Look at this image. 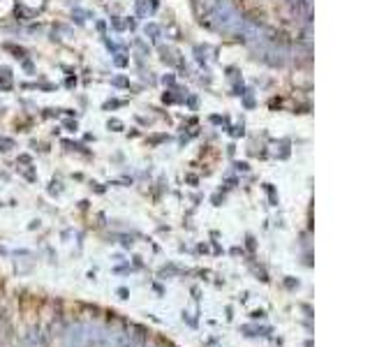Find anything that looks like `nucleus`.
<instances>
[{
    "label": "nucleus",
    "instance_id": "423d86ee",
    "mask_svg": "<svg viewBox=\"0 0 370 347\" xmlns=\"http://www.w3.org/2000/svg\"><path fill=\"white\" fill-rule=\"evenodd\" d=\"M114 63H116V65H118V67H125V65H127V58L118 56V58H114Z\"/></svg>",
    "mask_w": 370,
    "mask_h": 347
},
{
    "label": "nucleus",
    "instance_id": "f8f14e48",
    "mask_svg": "<svg viewBox=\"0 0 370 347\" xmlns=\"http://www.w3.org/2000/svg\"><path fill=\"white\" fill-rule=\"evenodd\" d=\"M0 88H10V84H7V81H0Z\"/></svg>",
    "mask_w": 370,
    "mask_h": 347
},
{
    "label": "nucleus",
    "instance_id": "7ed1b4c3",
    "mask_svg": "<svg viewBox=\"0 0 370 347\" xmlns=\"http://www.w3.org/2000/svg\"><path fill=\"white\" fill-rule=\"evenodd\" d=\"M291 5L296 7V10H301V12H310V5H313V0H291Z\"/></svg>",
    "mask_w": 370,
    "mask_h": 347
},
{
    "label": "nucleus",
    "instance_id": "20e7f679",
    "mask_svg": "<svg viewBox=\"0 0 370 347\" xmlns=\"http://www.w3.org/2000/svg\"><path fill=\"white\" fill-rule=\"evenodd\" d=\"M143 30H146V35H151V40H158V37H160V28L155 26V23H148Z\"/></svg>",
    "mask_w": 370,
    "mask_h": 347
},
{
    "label": "nucleus",
    "instance_id": "f03ea898",
    "mask_svg": "<svg viewBox=\"0 0 370 347\" xmlns=\"http://www.w3.org/2000/svg\"><path fill=\"white\" fill-rule=\"evenodd\" d=\"M155 10H158V3H155V0H139L137 3L139 17H148V14H153Z\"/></svg>",
    "mask_w": 370,
    "mask_h": 347
},
{
    "label": "nucleus",
    "instance_id": "39448f33",
    "mask_svg": "<svg viewBox=\"0 0 370 347\" xmlns=\"http://www.w3.org/2000/svg\"><path fill=\"white\" fill-rule=\"evenodd\" d=\"M0 146H3V151H10V148L14 146V142H12V139H0Z\"/></svg>",
    "mask_w": 370,
    "mask_h": 347
},
{
    "label": "nucleus",
    "instance_id": "9d476101",
    "mask_svg": "<svg viewBox=\"0 0 370 347\" xmlns=\"http://www.w3.org/2000/svg\"><path fill=\"white\" fill-rule=\"evenodd\" d=\"M65 125H67V127H69V130H72V132L77 130V123H72V120H67V123H65Z\"/></svg>",
    "mask_w": 370,
    "mask_h": 347
},
{
    "label": "nucleus",
    "instance_id": "0eeeda50",
    "mask_svg": "<svg viewBox=\"0 0 370 347\" xmlns=\"http://www.w3.org/2000/svg\"><path fill=\"white\" fill-rule=\"evenodd\" d=\"M109 127H114V130H120V127H123V123H120V120H109Z\"/></svg>",
    "mask_w": 370,
    "mask_h": 347
},
{
    "label": "nucleus",
    "instance_id": "1a4fd4ad",
    "mask_svg": "<svg viewBox=\"0 0 370 347\" xmlns=\"http://www.w3.org/2000/svg\"><path fill=\"white\" fill-rule=\"evenodd\" d=\"M114 86H127V79H123V77H118V79H114Z\"/></svg>",
    "mask_w": 370,
    "mask_h": 347
},
{
    "label": "nucleus",
    "instance_id": "9b49d317",
    "mask_svg": "<svg viewBox=\"0 0 370 347\" xmlns=\"http://www.w3.org/2000/svg\"><path fill=\"white\" fill-rule=\"evenodd\" d=\"M118 294H120V299H127V290H123V287L118 290Z\"/></svg>",
    "mask_w": 370,
    "mask_h": 347
},
{
    "label": "nucleus",
    "instance_id": "6e6552de",
    "mask_svg": "<svg viewBox=\"0 0 370 347\" xmlns=\"http://www.w3.org/2000/svg\"><path fill=\"white\" fill-rule=\"evenodd\" d=\"M111 23H114V28H116V30H123V28H125V23H120L118 19H111Z\"/></svg>",
    "mask_w": 370,
    "mask_h": 347
},
{
    "label": "nucleus",
    "instance_id": "f257e3e1",
    "mask_svg": "<svg viewBox=\"0 0 370 347\" xmlns=\"http://www.w3.org/2000/svg\"><path fill=\"white\" fill-rule=\"evenodd\" d=\"M208 19H211L213 28L225 35H241V28L245 23V19L241 17V12L236 10L232 0H215Z\"/></svg>",
    "mask_w": 370,
    "mask_h": 347
}]
</instances>
